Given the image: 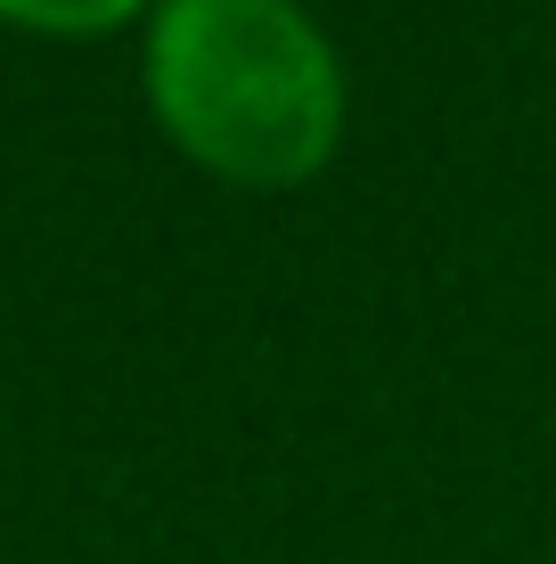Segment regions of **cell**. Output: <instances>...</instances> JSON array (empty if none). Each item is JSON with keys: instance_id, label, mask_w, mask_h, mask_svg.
Listing matches in <instances>:
<instances>
[{"instance_id": "6da1fadb", "label": "cell", "mask_w": 556, "mask_h": 564, "mask_svg": "<svg viewBox=\"0 0 556 564\" xmlns=\"http://www.w3.org/2000/svg\"><path fill=\"white\" fill-rule=\"evenodd\" d=\"M148 99L205 172L295 188L344 140V66L295 0H164Z\"/></svg>"}, {"instance_id": "7a4b0ae2", "label": "cell", "mask_w": 556, "mask_h": 564, "mask_svg": "<svg viewBox=\"0 0 556 564\" xmlns=\"http://www.w3.org/2000/svg\"><path fill=\"white\" fill-rule=\"evenodd\" d=\"M148 0H0V17H17V25L33 33H107L123 25V17H140Z\"/></svg>"}]
</instances>
